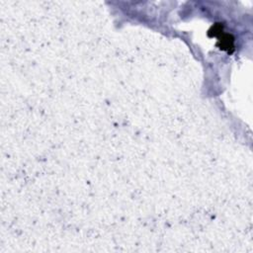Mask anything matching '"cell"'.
Segmentation results:
<instances>
[{
    "label": "cell",
    "instance_id": "6da1fadb",
    "mask_svg": "<svg viewBox=\"0 0 253 253\" xmlns=\"http://www.w3.org/2000/svg\"><path fill=\"white\" fill-rule=\"evenodd\" d=\"M212 36H217L218 37V44L221 49L227 50L228 52L233 51L234 45H233V37L229 34L223 33L222 26L220 24H216L212 26Z\"/></svg>",
    "mask_w": 253,
    "mask_h": 253
}]
</instances>
